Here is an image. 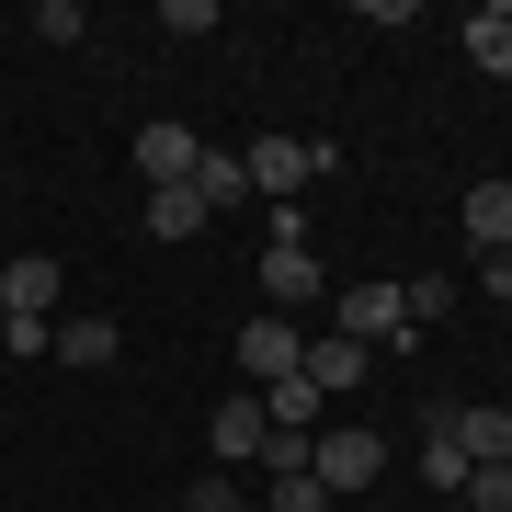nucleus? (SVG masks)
Masks as SVG:
<instances>
[{"label": "nucleus", "mask_w": 512, "mask_h": 512, "mask_svg": "<svg viewBox=\"0 0 512 512\" xmlns=\"http://www.w3.org/2000/svg\"><path fill=\"white\" fill-rule=\"evenodd\" d=\"M239 171H251L262 205H296V194L330 171V137H251V148H239Z\"/></svg>", "instance_id": "obj_1"}, {"label": "nucleus", "mask_w": 512, "mask_h": 512, "mask_svg": "<svg viewBox=\"0 0 512 512\" xmlns=\"http://www.w3.org/2000/svg\"><path fill=\"white\" fill-rule=\"evenodd\" d=\"M342 342H387V353H410L421 330H410V308H399V285H342Z\"/></svg>", "instance_id": "obj_2"}, {"label": "nucleus", "mask_w": 512, "mask_h": 512, "mask_svg": "<svg viewBox=\"0 0 512 512\" xmlns=\"http://www.w3.org/2000/svg\"><path fill=\"white\" fill-rule=\"evenodd\" d=\"M296 365H308V330H296V319H274V308H262L251 330H239V376H251V387H285Z\"/></svg>", "instance_id": "obj_3"}, {"label": "nucleus", "mask_w": 512, "mask_h": 512, "mask_svg": "<svg viewBox=\"0 0 512 512\" xmlns=\"http://www.w3.org/2000/svg\"><path fill=\"white\" fill-rule=\"evenodd\" d=\"M376 467H387L376 433H308V478L319 490H376Z\"/></svg>", "instance_id": "obj_4"}, {"label": "nucleus", "mask_w": 512, "mask_h": 512, "mask_svg": "<svg viewBox=\"0 0 512 512\" xmlns=\"http://www.w3.org/2000/svg\"><path fill=\"white\" fill-rule=\"evenodd\" d=\"M194 160H205V137H194V126H137V183H148V194L194 183Z\"/></svg>", "instance_id": "obj_5"}, {"label": "nucleus", "mask_w": 512, "mask_h": 512, "mask_svg": "<svg viewBox=\"0 0 512 512\" xmlns=\"http://www.w3.org/2000/svg\"><path fill=\"white\" fill-rule=\"evenodd\" d=\"M262 296H274V319H296V308H319V296H330V274H319V251H262Z\"/></svg>", "instance_id": "obj_6"}, {"label": "nucleus", "mask_w": 512, "mask_h": 512, "mask_svg": "<svg viewBox=\"0 0 512 512\" xmlns=\"http://www.w3.org/2000/svg\"><path fill=\"white\" fill-rule=\"evenodd\" d=\"M205 444H217V467L262 456V444H274V410H262V399H217V421H205Z\"/></svg>", "instance_id": "obj_7"}, {"label": "nucleus", "mask_w": 512, "mask_h": 512, "mask_svg": "<svg viewBox=\"0 0 512 512\" xmlns=\"http://www.w3.org/2000/svg\"><path fill=\"white\" fill-rule=\"evenodd\" d=\"M456 228H467V251H478V262H490V251H512V183H467Z\"/></svg>", "instance_id": "obj_8"}, {"label": "nucleus", "mask_w": 512, "mask_h": 512, "mask_svg": "<svg viewBox=\"0 0 512 512\" xmlns=\"http://www.w3.org/2000/svg\"><path fill=\"white\" fill-rule=\"evenodd\" d=\"M46 308H57V262H46V251L0 262V319H46Z\"/></svg>", "instance_id": "obj_9"}, {"label": "nucleus", "mask_w": 512, "mask_h": 512, "mask_svg": "<svg viewBox=\"0 0 512 512\" xmlns=\"http://www.w3.org/2000/svg\"><path fill=\"white\" fill-rule=\"evenodd\" d=\"M319 387V399H353V387H365V342H342V330H330V342H308V365H296Z\"/></svg>", "instance_id": "obj_10"}, {"label": "nucleus", "mask_w": 512, "mask_h": 512, "mask_svg": "<svg viewBox=\"0 0 512 512\" xmlns=\"http://www.w3.org/2000/svg\"><path fill=\"white\" fill-rule=\"evenodd\" d=\"M114 353H126V330H114V319H57V365H80V376H103Z\"/></svg>", "instance_id": "obj_11"}, {"label": "nucleus", "mask_w": 512, "mask_h": 512, "mask_svg": "<svg viewBox=\"0 0 512 512\" xmlns=\"http://www.w3.org/2000/svg\"><path fill=\"white\" fill-rule=\"evenodd\" d=\"M467 444V467H512V410H444Z\"/></svg>", "instance_id": "obj_12"}, {"label": "nucleus", "mask_w": 512, "mask_h": 512, "mask_svg": "<svg viewBox=\"0 0 512 512\" xmlns=\"http://www.w3.org/2000/svg\"><path fill=\"white\" fill-rule=\"evenodd\" d=\"M194 194H205V217L251 205V171H239V148H205V160H194Z\"/></svg>", "instance_id": "obj_13"}, {"label": "nucleus", "mask_w": 512, "mask_h": 512, "mask_svg": "<svg viewBox=\"0 0 512 512\" xmlns=\"http://www.w3.org/2000/svg\"><path fill=\"white\" fill-rule=\"evenodd\" d=\"M137 228H148V239H194V228H205V194H194V183L148 194V205H137Z\"/></svg>", "instance_id": "obj_14"}, {"label": "nucleus", "mask_w": 512, "mask_h": 512, "mask_svg": "<svg viewBox=\"0 0 512 512\" xmlns=\"http://www.w3.org/2000/svg\"><path fill=\"white\" fill-rule=\"evenodd\" d=\"M421 478H433L444 501L467 490V444H456V421H444V410H433V433H421Z\"/></svg>", "instance_id": "obj_15"}, {"label": "nucleus", "mask_w": 512, "mask_h": 512, "mask_svg": "<svg viewBox=\"0 0 512 512\" xmlns=\"http://www.w3.org/2000/svg\"><path fill=\"white\" fill-rule=\"evenodd\" d=\"M456 35H467V57H478V69H490V80L512 69V12H501V0H490V12H467Z\"/></svg>", "instance_id": "obj_16"}, {"label": "nucleus", "mask_w": 512, "mask_h": 512, "mask_svg": "<svg viewBox=\"0 0 512 512\" xmlns=\"http://www.w3.org/2000/svg\"><path fill=\"white\" fill-rule=\"evenodd\" d=\"M262 512H330V490L308 467H274V490H262Z\"/></svg>", "instance_id": "obj_17"}, {"label": "nucleus", "mask_w": 512, "mask_h": 512, "mask_svg": "<svg viewBox=\"0 0 512 512\" xmlns=\"http://www.w3.org/2000/svg\"><path fill=\"white\" fill-rule=\"evenodd\" d=\"M456 501H467V512H512V467H467Z\"/></svg>", "instance_id": "obj_18"}, {"label": "nucleus", "mask_w": 512, "mask_h": 512, "mask_svg": "<svg viewBox=\"0 0 512 512\" xmlns=\"http://www.w3.org/2000/svg\"><path fill=\"white\" fill-rule=\"evenodd\" d=\"M35 35H46V46H80L92 23H80V0H35Z\"/></svg>", "instance_id": "obj_19"}, {"label": "nucleus", "mask_w": 512, "mask_h": 512, "mask_svg": "<svg viewBox=\"0 0 512 512\" xmlns=\"http://www.w3.org/2000/svg\"><path fill=\"white\" fill-rule=\"evenodd\" d=\"M399 308H410V330H421V319H444V308H456V285H444V274H421V285H399Z\"/></svg>", "instance_id": "obj_20"}, {"label": "nucleus", "mask_w": 512, "mask_h": 512, "mask_svg": "<svg viewBox=\"0 0 512 512\" xmlns=\"http://www.w3.org/2000/svg\"><path fill=\"white\" fill-rule=\"evenodd\" d=\"M183 512H239V478H228V467H205L194 490H183Z\"/></svg>", "instance_id": "obj_21"}, {"label": "nucleus", "mask_w": 512, "mask_h": 512, "mask_svg": "<svg viewBox=\"0 0 512 512\" xmlns=\"http://www.w3.org/2000/svg\"><path fill=\"white\" fill-rule=\"evenodd\" d=\"M478 285H490V296H512V251H490V262H478Z\"/></svg>", "instance_id": "obj_22"}, {"label": "nucleus", "mask_w": 512, "mask_h": 512, "mask_svg": "<svg viewBox=\"0 0 512 512\" xmlns=\"http://www.w3.org/2000/svg\"><path fill=\"white\" fill-rule=\"evenodd\" d=\"M444 512H467V501H444Z\"/></svg>", "instance_id": "obj_23"}, {"label": "nucleus", "mask_w": 512, "mask_h": 512, "mask_svg": "<svg viewBox=\"0 0 512 512\" xmlns=\"http://www.w3.org/2000/svg\"><path fill=\"white\" fill-rule=\"evenodd\" d=\"M0 330H12V319H0Z\"/></svg>", "instance_id": "obj_24"}]
</instances>
